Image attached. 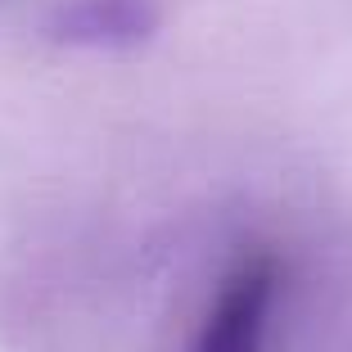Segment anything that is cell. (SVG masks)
<instances>
[{"label":"cell","mask_w":352,"mask_h":352,"mask_svg":"<svg viewBox=\"0 0 352 352\" xmlns=\"http://www.w3.org/2000/svg\"><path fill=\"white\" fill-rule=\"evenodd\" d=\"M280 294V258L267 249L244 253L221 280L190 352H267V325Z\"/></svg>","instance_id":"cell-1"},{"label":"cell","mask_w":352,"mask_h":352,"mask_svg":"<svg viewBox=\"0 0 352 352\" xmlns=\"http://www.w3.org/2000/svg\"><path fill=\"white\" fill-rule=\"evenodd\" d=\"M158 28V10L149 0H73L54 10L50 41L82 50H131L149 41Z\"/></svg>","instance_id":"cell-2"}]
</instances>
